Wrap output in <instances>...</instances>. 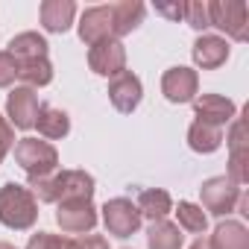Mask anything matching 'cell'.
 Listing matches in <instances>:
<instances>
[{
  "label": "cell",
  "instance_id": "1",
  "mask_svg": "<svg viewBox=\"0 0 249 249\" xmlns=\"http://www.w3.org/2000/svg\"><path fill=\"white\" fill-rule=\"evenodd\" d=\"M30 191L38 202H71V199H91L94 196V176L85 170H62L47 179L30 182Z\"/></svg>",
  "mask_w": 249,
  "mask_h": 249
},
{
  "label": "cell",
  "instance_id": "2",
  "mask_svg": "<svg viewBox=\"0 0 249 249\" xmlns=\"http://www.w3.org/2000/svg\"><path fill=\"white\" fill-rule=\"evenodd\" d=\"M38 220V199L33 196L30 188L18 182H6L0 188V223L15 231L33 229Z\"/></svg>",
  "mask_w": 249,
  "mask_h": 249
},
{
  "label": "cell",
  "instance_id": "3",
  "mask_svg": "<svg viewBox=\"0 0 249 249\" xmlns=\"http://www.w3.org/2000/svg\"><path fill=\"white\" fill-rule=\"evenodd\" d=\"M15 161L21 164V170L30 176V182L36 179H47L56 173L59 167V153L50 141H38V138H21L15 144Z\"/></svg>",
  "mask_w": 249,
  "mask_h": 249
},
{
  "label": "cell",
  "instance_id": "4",
  "mask_svg": "<svg viewBox=\"0 0 249 249\" xmlns=\"http://www.w3.org/2000/svg\"><path fill=\"white\" fill-rule=\"evenodd\" d=\"M208 18L211 27L223 30L234 41L249 38V9L240 0H208Z\"/></svg>",
  "mask_w": 249,
  "mask_h": 249
},
{
  "label": "cell",
  "instance_id": "5",
  "mask_svg": "<svg viewBox=\"0 0 249 249\" xmlns=\"http://www.w3.org/2000/svg\"><path fill=\"white\" fill-rule=\"evenodd\" d=\"M141 220L138 205L126 196H114L103 205V226L111 237H132L141 229Z\"/></svg>",
  "mask_w": 249,
  "mask_h": 249
},
{
  "label": "cell",
  "instance_id": "6",
  "mask_svg": "<svg viewBox=\"0 0 249 249\" xmlns=\"http://www.w3.org/2000/svg\"><path fill=\"white\" fill-rule=\"evenodd\" d=\"M199 196H202V205L199 208H205L214 217H226V214L234 211L237 196H240V188L229 176H214V179H205L202 182Z\"/></svg>",
  "mask_w": 249,
  "mask_h": 249
},
{
  "label": "cell",
  "instance_id": "7",
  "mask_svg": "<svg viewBox=\"0 0 249 249\" xmlns=\"http://www.w3.org/2000/svg\"><path fill=\"white\" fill-rule=\"evenodd\" d=\"M56 223L65 234H91L97 226V208L91 199H71L59 202L56 208Z\"/></svg>",
  "mask_w": 249,
  "mask_h": 249
},
{
  "label": "cell",
  "instance_id": "8",
  "mask_svg": "<svg viewBox=\"0 0 249 249\" xmlns=\"http://www.w3.org/2000/svg\"><path fill=\"white\" fill-rule=\"evenodd\" d=\"M38 111H41V103H38V94L27 85L21 88H12L9 97H6V120L12 123V129H33L36 120H38Z\"/></svg>",
  "mask_w": 249,
  "mask_h": 249
},
{
  "label": "cell",
  "instance_id": "9",
  "mask_svg": "<svg viewBox=\"0 0 249 249\" xmlns=\"http://www.w3.org/2000/svg\"><path fill=\"white\" fill-rule=\"evenodd\" d=\"M88 68L100 76H117L126 71V50L117 38H103L88 50Z\"/></svg>",
  "mask_w": 249,
  "mask_h": 249
},
{
  "label": "cell",
  "instance_id": "10",
  "mask_svg": "<svg viewBox=\"0 0 249 249\" xmlns=\"http://www.w3.org/2000/svg\"><path fill=\"white\" fill-rule=\"evenodd\" d=\"M141 97H144V85H141V79L132 71H123V73L111 76V82H108V100H111V106L120 114H132L141 106Z\"/></svg>",
  "mask_w": 249,
  "mask_h": 249
},
{
  "label": "cell",
  "instance_id": "11",
  "mask_svg": "<svg viewBox=\"0 0 249 249\" xmlns=\"http://www.w3.org/2000/svg\"><path fill=\"white\" fill-rule=\"evenodd\" d=\"M229 150H231V159H229V179L240 188L249 182V147H246V123L243 117H234L231 120V132H229Z\"/></svg>",
  "mask_w": 249,
  "mask_h": 249
},
{
  "label": "cell",
  "instance_id": "12",
  "mask_svg": "<svg viewBox=\"0 0 249 249\" xmlns=\"http://www.w3.org/2000/svg\"><path fill=\"white\" fill-rule=\"evenodd\" d=\"M194 111H196V120L211 123L217 129H223L226 123H231L237 117V106L223 94H199V97H194Z\"/></svg>",
  "mask_w": 249,
  "mask_h": 249
},
{
  "label": "cell",
  "instance_id": "13",
  "mask_svg": "<svg viewBox=\"0 0 249 249\" xmlns=\"http://www.w3.org/2000/svg\"><path fill=\"white\" fill-rule=\"evenodd\" d=\"M161 94L170 103H194V97L199 94V76L191 68H170L161 76Z\"/></svg>",
  "mask_w": 249,
  "mask_h": 249
},
{
  "label": "cell",
  "instance_id": "14",
  "mask_svg": "<svg viewBox=\"0 0 249 249\" xmlns=\"http://www.w3.org/2000/svg\"><path fill=\"white\" fill-rule=\"evenodd\" d=\"M79 38L91 47L103 38H114V30H111V6H94V9H85L82 18H79Z\"/></svg>",
  "mask_w": 249,
  "mask_h": 249
},
{
  "label": "cell",
  "instance_id": "15",
  "mask_svg": "<svg viewBox=\"0 0 249 249\" xmlns=\"http://www.w3.org/2000/svg\"><path fill=\"white\" fill-rule=\"evenodd\" d=\"M147 15V6L141 0H120V3H111V30H114V38L120 41V36H129L132 30L141 27Z\"/></svg>",
  "mask_w": 249,
  "mask_h": 249
},
{
  "label": "cell",
  "instance_id": "16",
  "mask_svg": "<svg viewBox=\"0 0 249 249\" xmlns=\"http://www.w3.org/2000/svg\"><path fill=\"white\" fill-rule=\"evenodd\" d=\"M194 62H196V68H202V71H214V68H220V65H226V59H229V44H226V38H220V36H199L196 41H194Z\"/></svg>",
  "mask_w": 249,
  "mask_h": 249
},
{
  "label": "cell",
  "instance_id": "17",
  "mask_svg": "<svg viewBox=\"0 0 249 249\" xmlns=\"http://www.w3.org/2000/svg\"><path fill=\"white\" fill-rule=\"evenodd\" d=\"M73 15H76L73 0H44L41 9H38L41 27L47 33H65L73 24Z\"/></svg>",
  "mask_w": 249,
  "mask_h": 249
},
{
  "label": "cell",
  "instance_id": "18",
  "mask_svg": "<svg viewBox=\"0 0 249 249\" xmlns=\"http://www.w3.org/2000/svg\"><path fill=\"white\" fill-rule=\"evenodd\" d=\"M138 211H141V217H147V220H167V214L173 211V199H170V194L167 191H161V188H144L141 194H138Z\"/></svg>",
  "mask_w": 249,
  "mask_h": 249
},
{
  "label": "cell",
  "instance_id": "19",
  "mask_svg": "<svg viewBox=\"0 0 249 249\" xmlns=\"http://www.w3.org/2000/svg\"><path fill=\"white\" fill-rule=\"evenodd\" d=\"M18 65L21 62H33V59H47V41L44 36L38 33H21L9 41V50H6Z\"/></svg>",
  "mask_w": 249,
  "mask_h": 249
},
{
  "label": "cell",
  "instance_id": "20",
  "mask_svg": "<svg viewBox=\"0 0 249 249\" xmlns=\"http://www.w3.org/2000/svg\"><path fill=\"white\" fill-rule=\"evenodd\" d=\"M208 243H211V249H249V231H246L243 223L226 220L214 229Z\"/></svg>",
  "mask_w": 249,
  "mask_h": 249
},
{
  "label": "cell",
  "instance_id": "21",
  "mask_svg": "<svg viewBox=\"0 0 249 249\" xmlns=\"http://www.w3.org/2000/svg\"><path fill=\"white\" fill-rule=\"evenodd\" d=\"M36 126H38V132H41L44 138L59 141V138H65V135L71 132V117H68V111H62V108H56V106H41Z\"/></svg>",
  "mask_w": 249,
  "mask_h": 249
},
{
  "label": "cell",
  "instance_id": "22",
  "mask_svg": "<svg viewBox=\"0 0 249 249\" xmlns=\"http://www.w3.org/2000/svg\"><path fill=\"white\" fill-rule=\"evenodd\" d=\"M182 243H185V234L170 220H156L147 229V246L150 249H182Z\"/></svg>",
  "mask_w": 249,
  "mask_h": 249
},
{
  "label": "cell",
  "instance_id": "23",
  "mask_svg": "<svg viewBox=\"0 0 249 249\" xmlns=\"http://www.w3.org/2000/svg\"><path fill=\"white\" fill-rule=\"evenodd\" d=\"M223 144V129L211 126V123H202V120H194L191 129H188V147L194 153H214L220 150Z\"/></svg>",
  "mask_w": 249,
  "mask_h": 249
},
{
  "label": "cell",
  "instance_id": "24",
  "mask_svg": "<svg viewBox=\"0 0 249 249\" xmlns=\"http://www.w3.org/2000/svg\"><path fill=\"white\" fill-rule=\"evenodd\" d=\"M18 79H24V82H27V88L50 85V79H53V65H50V59L21 62V65H18Z\"/></svg>",
  "mask_w": 249,
  "mask_h": 249
},
{
  "label": "cell",
  "instance_id": "25",
  "mask_svg": "<svg viewBox=\"0 0 249 249\" xmlns=\"http://www.w3.org/2000/svg\"><path fill=\"white\" fill-rule=\"evenodd\" d=\"M176 217H179V229H182V231H191V234H199V237H202L205 229H208L205 211H202L199 205H194V202H179Z\"/></svg>",
  "mask_w": 249,
  "mask_h": 249
},
{
  "label": "cell",
  "instance_id": "26",
  "mask_svg": "<svg viewBox=\"0 0 249 249\" xmlns=\"http://www.w3.org/2000/svg\"><path fill=\"white\" fill-rule=\"evenodd\" d=\"M27 249H76V237H65V234H50V231H38L30 237Z\"/></svg>",
  "mask_w": 249,
  "mask_h": 249
},
{
  "label": "cell",
  "instance_id": "27",
  "mask_svg": "<svg viewBox=\"0 0 249 249\" xmlns=\"http://www.w3.org/2000/svg\"><path fill=\"white\" fill-rule=\"evenodd\" d=\"M185 21L194 27V30H208L211 27V18H208V0H191L185 3Z\"/></svg>",
  "mask_w": 249,
  "mask_h": 249
},
{
  "label": "cell",
  "instance_id": "28",
  "mask_svg": "<svg viewBox=\"0 0 249 249\" xmlns=\"http://www.w3.org/2000/svg\"><path fill=\"white\" fill-rule=\"evenodd\" d=\"M15 79H18V62L3 50V53H0V88L15 85Z\"/></svg>",
  "mask_w": 249,
  "mask_h": 249
},
{
  "label": "cell",
  "instance_id": "29",
  "mask_svg": "<svg viewBox=\"0 0 249 249\" xmlns=\"http://www.w3.org/2000/svg\"><path fill=\"white\" fill-rule=\"evenodd\" d=\"M15 147V129H12V123L0 114V161L6 159V153Z\"/></svg>",
  "mask_w": 249,
  "mask_h": 249
},
{
  "label": "cell",
  "instance_id": "30",
  "mask_svg": "<svg viewBox=\"0 0 249 249\" xmlns=\"http://www.w3.org/2000/svg\"><path fill=\"white\" fill-rule=\"evenodd\" d=\"M156 12H161L164 18H170V21H179V18H185V3H156Z\"/></svg>",
  "mask_w": 249,
  "mask_h": 249
},
{
  "label": "cell",
  "instance_id": "31",
  "mask_svg": "<svg viewBox=\"0 0 249 249\" xmlns=\"http://www.w3.org/2000/svg\"><path fill=\"white\" fill-rule=\"evenodd\" d=\"M76 249H108V243L100 234H82L76 237Z\"/></svg>",
  "mask_w": 249,
  "mask_h": 249
},
{
  "label": "cell",
  "instance_id": "32",
  "mask_svg": "<svg viewBox=\"0 0 249 249\" xmlns=\"http://www.w3.org/2000/svg\"><path fill=\"white\" fill-rule=\"evenodd\" d=\"M188 249H211V243H208V237H196Z\"/></svg>",
  "mask_w": 249,
  "mask_h": 249
},
{
  "label": "cell",
  "instance_id": "33",
  "mask_svg": "<svg viewBox=\"0 0 249 249\" xmlns=\"http://www.w3.org/2000/svg\"><path fill=\"white\" fill-rule=\"evenodd\" d=\"M0 249H18V246H12V243H6V240H0Z\"/></svg>",
  "mask_w": 249,
  "mask_h": 249
}]
</instances>
